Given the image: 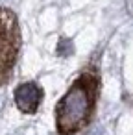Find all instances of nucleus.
<instances>
[{"label": "nucleus", "mask_w": 133, "mask_h": 135, "mask_svg": "<svg viewBox=\"0 0 133 135\" xmlns=\"http://www.w3.org/2000/svg\"><path fill=\"white\" fill-rule=\"evenodd\" d=\"M100 78L94 69L83 70L56 105V128L59 135H74L83 129L94 111Z\"/></svg>", "instance_id": "f257e3e1"}, {"label": "nucleus", "mask_w": 133, "mask_h": 135, "mask_svg": "<svg viewBox=\"0 0 133 135\" xmlns=\"http://www.w3.org/2000/svg\"><path fill=\"white\" fill-rule=\"evenodd\" d=\"M41 100H43V89L33 81L21 83L15 89V104L22 113L28 115L35 113L41 105Z\"/></svg>", "instance_id": "7ed1b4c3"}, {"label": "nucleus", "mask_w": 133, "mask_h": 135, "mask_svg": "<svg viewBox=\"0 0 133 135\" xmlns=\"http://www.w3.org/2000/svg\"><path fill=\"white\" fill-rule=\"evenodd\" d=\"M21 48V32L17 15L8 9L0 8V85H4L17 63Z\"/></svg>", "instance_id": "f03ea898"}]
</instances>
